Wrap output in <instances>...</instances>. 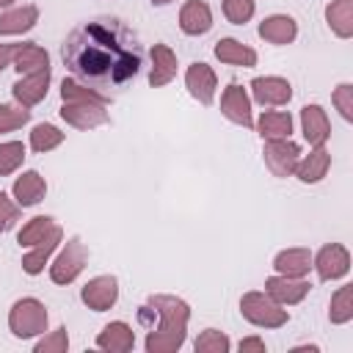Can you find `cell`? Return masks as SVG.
Masks as SVG:
<instances>
[{"instance_id": "6da1fadb", "label": "cell", "mask_w": 353, "mask_h": 353, "mask_svg": "<svg viewBox=\"0 0 353 353\" xmlns=\"http://www.w3.org/2000/svg\"><path fill=\"white\" fill-rule=\"evenodd\" d=\"M63 63L102 97L124 91L143 66V44L119 17H94L63 41Z\"/></svg>"}, {"instance_id": "7a4b0ae2", "label": "cell", "mask_w": 353, "mask_h": 353, "mask_svg": "<svg viewBox=\"0 0 353 353\" xmlns=\"http://www.w3.org/2000/svg\"><path fill=\"white\" fill-rule=\"evenodd\" d=\"M154 312V317L160 320L157 328H149L146 334V350L149 353H174L182 347L185 342V331H188V320H190V309L182 298L174 295H149L146 301Z\"/></svg>"}, {"instance_id": "3957f363", "label": "cell", "mask_w": 353, "mask_h": 353, "mask_svg": "<svg viewBox=\"0 0 353 353\" xmlns=\"http://www.w3.org/2000/svg\"><path fill=\"white\" fill-rule=\"evenodd\" d=\"M240 312L248 323L259 328H279L290 320L287 309H281V303H276L268 292H245L240 298Z\"/></svg>"}, {"instance_id": "277c9868", "label": "cell", "mask_w": 353, "mask_h": 353, "mask_svg": "<svg viewBox=\"0 0 353 353\" xmlns=\"http://www.w3.org/2000/svg\"><path fill=\"white\" fill-rule=\"evenodd\" d=\"M8 328L19 339H28V336H36V334L47 331V309H44V303L36 301V298L17 301L11 306V312H8Z\"/></svg>"}, {"instance_id": "5b68a950", "label": "cell", "mask_w": 353, "mask_h": 353, "mask_svg": "<svg viewBox=\"0 0 353 353\" xmlns=\"http://www.w3.org/2000/svg\"><path fill=\"white\" fill-rule=\"evenodd\" d=\"M262 157L273 176H290L295 174V165L301 160V146L290 138H265Z\"/></svg>"}, {"instance_id": "8992f818", "label": "cell", "mask_w": 353, "mask_h": 353, "mask_svg": "<svg viewBox=\"0 0 353 353\" xmlns=\"http://www.w3.org/2000/svg\"><path fill=\"white\" fill-rule=\"evenodd\" d=\"M85 262H88L85 245L80 243V237H69L63 251L58 254V259L50 265V279L55 284H72L80 276V270L85 268Z\"/></svg>"}, {"instance_id": "52a82bcc", "label": "cell", "mask_w": 353, "mask_h": 353, "mask_svg": "<svg viewBox=\"0 0 353 353\" xmlns=\"http://www.w3.org/2000/svg\"><path fill=\"white\" fill-rule=\"evenodd\" d=\"M61 119L77 130H94L99 124H108V110L105 105H94V102H63Z\"/></svg>"}, {"instance_id": "ba28073f", "label": "cell", "mask_w": 353, "mask_h": 353, "mask_svg": "<svg viewBox=\"0 0 353 353\" xmlns=\"http://www.w3.org/2000/svg\"><path fill=\"white\" fill-rule=\"evenodd\" d=\"M314 268H317V276L323 281H331V279H342L347 270H350V254L345 245L339 243H331V245H323L320 254L312 259Z\"/></svg>"}, {"instance_id": "9c48e42d", "label": "cell", "mask_w": 353, "mask_h": 353, "mask_svg": "<svg viewBox=\"0 0 353 353\" xmlns=\"http://www.w3.org/2000/svg\"><path fill=\"white\" fill-rule=\"evenodd\" d=\"M47 85H50V66L19 77V80L11 85V94H14V99H17L22 108H33V105H39V102L47 97Z\"/></svg>"}, {"instance_id": "30bf717a", "label": "cell", "mask_w": 353, "mask_h": 353, "mask_svg": "<svg viewBox=\"0 0 353 353\" xmlns=\"http://www.w3.org/2000/svg\"><path fill=\"white\" fill-rule=\"evenodd\" d=\"M221 113H223L229 121L240 124V127H254L251 99H248L245 88L237 85V83H229V85H226V91H223V97H221Z\"/></svg>"}, {"instance_id": "8fae6325", "label": "cell", "mask_w": 353, "mask_h": 353, "mask_svg": "<svg viewBox=\"0 0 353 353\" xmlns=\"http://www.w3.org/2000/svg\"><path fill=\"white\" fill-rule=\"evenodd\" d=\"M265 290H268V295L276 301V303H281V306H292V303H298V301H303L306 298V292H309V281H303V276H270L268 281H265Z\"/></svg>"}, {"instance_id": "7c38bea8", "label": "cell", "mask_w": 353, "mask_h": 353, "mask_svg": "<svg viewBox=\"0 0 353 353\" xmlns=\"http://www.w3.org/2000/svg\"><path fill=\"white\" fill-rule=\"evenodd\" d=\"M185 85L190 91L193 99H199L201 105H212L215 99V88H218V77L207 63H190L185 72Z\"/></svg>"}, {"instance_id": "4fadbf2b", "label": "cell", "mask_w": 353, "mask_h": 353, "mask_svg": "<svg viewBox=\"0 0 353 353\" xmlns=\"http://www.w3.org/2000/svg\"><path fill=\"white\" fill-rule=\"evenodd\" d=\"M80 298H83V303H85L88 309L105 312V309H110V306L116 303V298H119V281H116L113 276H97V279H91V281L83 287Z\"/></svg>"}, {"instance_id": "5bb4252c", "label": "cell", "mask_w": 353, "mask_h": 353, "mask_svg": "<svg viewBox=\"0 0 353 353\" xmlns=\"http://www.w3.org/2000/svg\"><path fill=\"white\" fill-rule=\"evenodd\" d=\"M251 94L259 105H284L292 97V85L284 77H254Z\"/></svg>"}, {"instance_id": "9a60e30c", "label": "cell", "mask_w": 353, "mask_h": 353, "mask_svg": "<svg viewBox=\"0 0 353 353\" xmlns=\"http://www.w3.org/2000/svg\"><path fill=\"white\" fill-rule=\"evenodd\" d=\"M179 28L188 36H201L212 28V11L204 0H188L179 11Z\"/></svg>"}, {"instance_id": "2e32d148", "label": "cell", "mask_w": 353, "mask_h": 353, "mask_svg": "<svg viewBox=\"0 0 353 353\" xmlns=\"http://www.w3.org/2000/svg\"><path fill=\"white\" fill-rule=\"evenodd\" d=\"M301 127H303V138L312 143V146H323L331 135V124H328V116L320 105H306L301 110Z\"/></svg>"}, {"instance_id": "e0dca14e", "label": "cell", "mask_w": 353, "mask_h": 353, "mask_svg": "<svg viewBox=\"0 0 353 353\" xmlns=\"http://www.w3.org/2000/svg\"><path fill=\"white\" fill-rule=\"evenodd\" d=\"M97 347L110 350V353H127V350L135 347V334H132V328H130L127 323H121V320L108 323V325L99 331V336H97Z\"/></svg>"}, {"instance_id": "ac0fdd59", "label": "cell", "mask_w": 353, "mask_h": 353, "mask_svg": "<svg viewBox=\"0 0 353 353\" xmlns=\"http://www.w3.org/2000/svg\"><path fill=\"white\" fill-rule=\"evenodd\" d=\"M176 74V55L171 52L168 44H154L152 47V72H149V85L160 88L171 83Z\"/></svg>"}, {"instance_id": "d6986e66", "label": "cell", "mask_w": 353, "mask_h": 353, "mask_svg": "<svg viewBox=\"0 0 353 353\" xmlns=\"http://www.w3.org/2000/svg\"><path fill=\"white\" fill-rule=\"evenodd\" d=\"M259 36L270 44H290L295 36H298V25L292 17L287 14H273L268 19H262L259 25Z\"/></svg>"}, {"instance_id": "ffe728a7", "label": "cell", "mask_w": 353, "mask_h": 353, "mask_svg": "<svg viewBox=\"0 0 353 353\" xmlns=\"http://www.w3.org/2000/svg\"><path fill=\"white\" fill-rule=\"evenodd\" d=\"M47 193V182L39 171H25L17 182H14V199L19 207H33L44 199Z\"/></svg>"}, {"instance_id": "44dd1931", "label": "cell", "mask_w": 353, "mask_h": 353, "mask_svg": "<svg viewBox=\"0 0 353 353\" xmlns=\"http://www.w3.org/2000/svg\"><path fill=\"white\" fill-rule=\"evenodd\" d=\"M58 232H63L50 215H39V218H30L22 229H19V234H17V243L19 245H25V248H30V245H39V243H44V240H50L52 234H58Z\"/></svg>"}, {"instance_id": "7402d4cb", "label": "cell", "mask_w": 353, "mask_h": 353, "mask_svg": "<svg viewBox=\"0 0 353 353\" xmlns=\"http://www.w3.org/2000/svg\"><path fill=\"white\" fill-rule=\"evenodd\" d=\"M215 58L221 63H232V66H243V69L256 66V52L251 47L240 44L237 39H221L215 44Z\"/></svg>"}, {"instance_id": "603a6c76", "label": "cell", "mask_w": 353, "mask_h": 353, "mask_svg": "<svg viewBox=\"0 0 353 353\" xmlns=\"http://www.w3.org/2000/svg\"><path fill=\"white\" fill-rule=\"evenodd\" d=\"M328 165H331V154L323 146H314V152H309L303 160H298L295 174H298L301 182L312 185V182H320L328 174Z\"/></svg>"}, {"instance_id": "cb8c5ba5", "label": "cell", "mask_w": 353, "mask_h": 353, "mask_svg": "<svg viewBox=\"0 0 353 353\" xmlns=\"http://www.w3.org/2000/svg\"><path fill=\"white\" fill-rule=\"evenodd\" d=\"M273 268L281 276H306L312 268V251L309 248H287L279 251L273 259Z\"/></svg>"}, {"instance_id": "d4e9b609", "label": "cell", "mask_w": 353, "mask_h": 353, "mask_svg": "<svg viewBox=\"0 0 353 353\" xmlns=\"http://www.w3.org/2000/svg\"><path fill=\"white\" fill-rule=\"evenodd\" d=\"M39 22V8L36 6H22L14 11H6L0 17V36H14V33H25Z\"/></svg>"}, {"instance_id": "484cf974", "label": "cell", "mask_w": 353, "mask_h": 353, "mask_svg": "<svg viewBox=\"0 0 353 353\" xmlns=\"http://www.w3.org/2000/svg\"><path fill=\"white\" fill-rule=\"evenodd\" d=\"M325 19H328V28L339 39H350L353 36V0H334L325 8Z\"/></svg>"}, {"instance_id": "4316f807", "label": "cell", "mask_w": 353, "mask_h": 353, "mask_svg": "<svg viewBox=\"0 0 353 353\" xmlns=\"http://www.w3.org/2000/svg\"><path fill=\"white\" fill-rule=\"evenodd\" d=\"M14 66L19 69V74H30V72L47 69V66H50V58H47V52H44L39 44L25 41V44H19V47H17Z\"/></svg>"}, {"instance_id": "83f0119b", "label": "cell", "mask_w": 353, "mask_h": 353, "mask_svg": "<svg viewBox=\"0 0 353 353\" xmlns=\"http://www.w3.org/2000/svg\"><path fill=\"white\" fill-rule=\"evenodd\" d=\"M256 130L262 138H290L292 132V116L284 110H265L256 121Z\"/></svg>"}, {"instance_id": "f1b7e54d", "label": "cell", "mask_w": 353, "mask_h": 353, "mask_svg": "<svg viewBox=\"0 0 353 353\" xmlns=\"http://www.w3.org/2000/svg\"><path fill=\"white\" fill-rule=\"evenodd\" d=\"M61 237H63V232L52 234L50 240L39 243V245H36L30 254H25V256H22V270H25L28 276H36V273H41V270H44V262H47V256L55 251V245L61 243Z\"/></svg>"}, {"instance_id": "f546056e", "label": "cell", "mask_w": 353, "mask_h": 353, "mask_svg": "<svg viewBox=\"0 0 353 353\" xmlns=\"http://www.w3.org/2000/svg\"><path fill=\"white\" fill-rule=\"evenodd\" d=\"M61 99L63 102H94V105H108V97H102L99 91L72 80V77H63L61 83Z\"/></svg>"}, {"instance_id": "4dcf8cb0", "label": "cell", "mask_w": 353, "mask_h": 353, "mask_svg": "<svg viewBox=\"0 0 353 353\" xmlns=\"http://www.w3.org/2000/svg\"><path fill=\"white\" fill-rule=\"evenodd\" d=\"M353 317V287H339L331 298V309H328V320L334 325H342Z\"/></svg>"}, {"instance_id": "1f68e13d", "label": "cell", "mask_w": 353, "mask_h": 353, "mask_svg": "<svg viewBox=\"0 0 353 353\" xmlns=\"http://www.w3.org/2000/svg\"><path fill=\"white\" fill-rule=\"evenodd\" d=\"M63 141V132L55 124H36L30 132V146L33 152H50Z\"/></svg>"}, {"instance_id": "d6a6232c", "label": "cell", "mask_w": 353, "mask_h": 353, "mask_svg": "<svg viewBox=\"0 0 353 353\" xmlns=\"http://www.w3.org/2000/svg\"><path fill=\"white\" fill-rule=\"evenodd\" d=\"M25 160V146L19 141H8V143H0V176H8L14 174Z\"/></svg>"}, {"instance_id": "836d02e7", "label": "cell", "mask_w": 353, "mask_h": 353, "mask_svg": "<svg viewBox=\"0 0 353 353\" xmlns=\"http://www.w3.org/2000/svg\"><path fill=\"white\" fill-rule=\"evenodd\" d=\"M30 121V110L22 105H0V132H11Z\"/></svg>"}, {"instance_id": "e575fe53", "label": "cell", "mask_w": 353, "mask_h": 353, "mask_svg": "<svg viewBox=\"0 0 353 353\" xmlns=\"http://www.w3.org/2000/svg\"><path fill=\"white\" fill-rule=\"evenodd\" d=\"M229 350V336L221 334L218 328H207L196 339V353H226Z\"/></svg>"}, {"instance_id": "d590c367", "label": "cell", "mask_w": 353, "mask_h": 353, "mask_svg": "<svg viewBox=\"0 0 353 353\" xmlns=\"http://www.w3.org/2000/svg\"><path fill=\"white\" fill-rule=\"evenodd\" d=\"M254 0H223V14L234 25H245L254 17Z\"/></svg>"}, {"instance_id": "8d00e7d4", "label": "cell", "mask_w": 353, "mask_h": 353, "mask_svg": "<svg viewBox=\"0 0 353 353\" xmlns=\"http://www.w3.org/2000/svg\"><path fill=\"white\" fill-rule=\"evenodd\" d=\"M66 347H69L66 328H55L50 336H44V339L36 345V353H63Z\"/></svg>"}, {"instance_id": "74e56055", "label": "cell", "mask_w": 353, "mask_h": 353, "mask_svg": "<svg viewBox=\"0 0 353 353\" xmlns=\"http://www.w3.org/2000/svg\"><path fill=\"white\" fill-rule=\"evenodd\" d=\"M19 221V204H14L3 190H0V232H8Z\"/></svg>"}, {"instance_id": "f35d334b", "label": "cell", "mask_w": 353, "mask_h": 353, "mask_svg": "<svg viewBox=\"0 0 353 353\" xmlns=\"http://www.w3.org/2000/svg\"><path fill=\"white\" fill-rule=\"evenodd\" d=\"M334 105L339 108V113H342L347 121L353 119V85H350V83L336 85V91H334Z\"/></svg>"}, {"instance_id": "ab89813d", "label": "cell", "mask_w": 353, "mask_h": 353, "mask_svg": "<svg viewBox=\"0 0 353 353\" xmlns=\"http://www.w3.org/2000/svg\"><path fill=\"white\" fill-rule=\"evenodd\" d=\"M17 47L19 44H0V72L14 61V55H17Z\"/></svg>"}, {"instance_id": "60d3db41", "label": "cell", "mask_w": 353, "mask_h": 353, "mask_svg": "<svg viewBox=\"0 0 353 353\" xmlns=\"http://www.w3.org/2000/svg\"><path fill=\"white\" fill-rule=\"evenodd\" d=\"M240 350L245 353V350H265V342L262 339H256V336H248V339H240Z\"/></svg>"}, {"instance_id": "b9f144b4", "label": "cell", "mask_w": 353, "mask_h": 353, "mask_svg": "<svg viewBox=\"0 0 353 353\" xmlns=\"http://www.w3.org/2000/svg\"><path fill=\"white\" fill-rule=\"evenodd\" d=\"M154 6H165V3H171V0H152Z\"/></svg>"}, {"instance_id": "7bdbcfd3", "label": "cell", "mask_w": 353, "mask_h": 353, "mask_svg": "<svg viewBox=\"0 0 353 353\" xmlns=\"http://www.w3.org/2000/svg\"><path fill=\"white\" fill-rule=\"evenodd\" d=\"M11 3H14V0H0V8H3V6H11Z\"/></svg>"}]
</instances>
